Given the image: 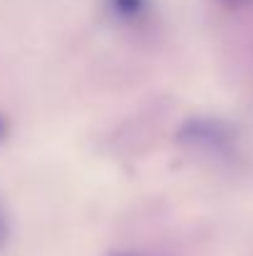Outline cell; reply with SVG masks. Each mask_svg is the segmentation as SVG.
I'll use <instances>...</instances> for the list:
<instances>
[{
  "instance_id": "obj_1",
  "label": "cell",
  "mask_w": 253,
  "mask_h": 256,
  "mask_svg": "<svg viewBox=\"0 0 253 256\" xmlns=\"http://www.w3.org/2000/svg\"><path fill=\"white\" fill-rule=\"evenodd\" d=\"M179 140L186 147H196L211 154H226L236 144V132L229 122L214 117H194L179 130Z\"/></svg>"
},
{
  "instance_id": "obj_2",
  "label": "cell",
  "mask_w": 253,
  "mask_h": 256,
  "mask_svg": "<svg viewBox=\"0 0 253 256\" xmlns=\"http://www.w3.org/2000/svg\"><path fill=\"white\" fill-rule=\"evenodd\" d=\"M107 8L122 22H139L149 12L152 0H107Z\"/></svg>"
},
{
  "instance_id": "obj_3",
  "label": "cell",
  "mask_w": 253,
  "mask_h": 256,
  "mask_svg": "<svg viewBox=\"0 0 253 256\" xmlns=\"http://www.w3.org/2000/svg\"><path fill=\"white\" fill-rule=\"evenodd\" d=\"M5 242V219H2V212H0V244Z\"/></svg>"
},
{
  "instance_id": "obj_4",
  "label": "cell",
  "mask_w": 253,
  "mask_h": 256,
  "mask_svg": "<svg viewBox=\"0 0 253 256\" xmlns=\"http://www.w3.org/2000/svg\"><path fill=\"white\" fill-rule=\"evenodd\" d=\"M5 130H7V124H5V120H2V117H0V140H2V137H5Z\"/></svg>"
},
{
  "instance_id": "obj_5",
  "label": "cell",
  "mask_w": 253,
  "mask_h": 256,
  "mask_svg": "<svg viewBox=\"0 0 253 256\" xmlns=\"http://www.w3.org/2000/svg\"><path fill=\"white\" fill-rule=\"evenodd\" d=\"M114 256H134V254H114Z\"/></svg>"
},
{
  "instance_id": "obj_6",
  "label": "cell",
  "mask_w": 253,
  "mask_h": 256,
  "mask_svg": "<svg viewBox=\"0 0 253 256\" xmlns=\"http://www.w3.org/2000/svg\"><path fill=\"white\" fill-rule=\"evenodd\" d=\"M226 2H241V0H226Z\"/></svg>"
}]
</instances>
